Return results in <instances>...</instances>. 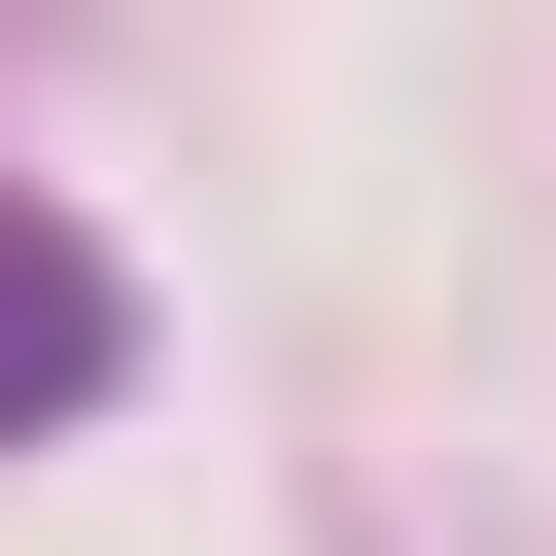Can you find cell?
I'll return each mask as SVG.
<instances>
[{"instance_id": "1", "label": "cell", "mask_w": 556, "mask_h": 556, "mask_svg": "<svg viewBox=\"0 0 556 556\" xmlns=\"http://www.w3.org/2000/svg\"><path fill=\"white\" fill-rule=\"evenodd\" d=\"M104 348H139V313H104V243H70V208H0V452H35V417H104Z\"/></svg>"}]
</instances>
